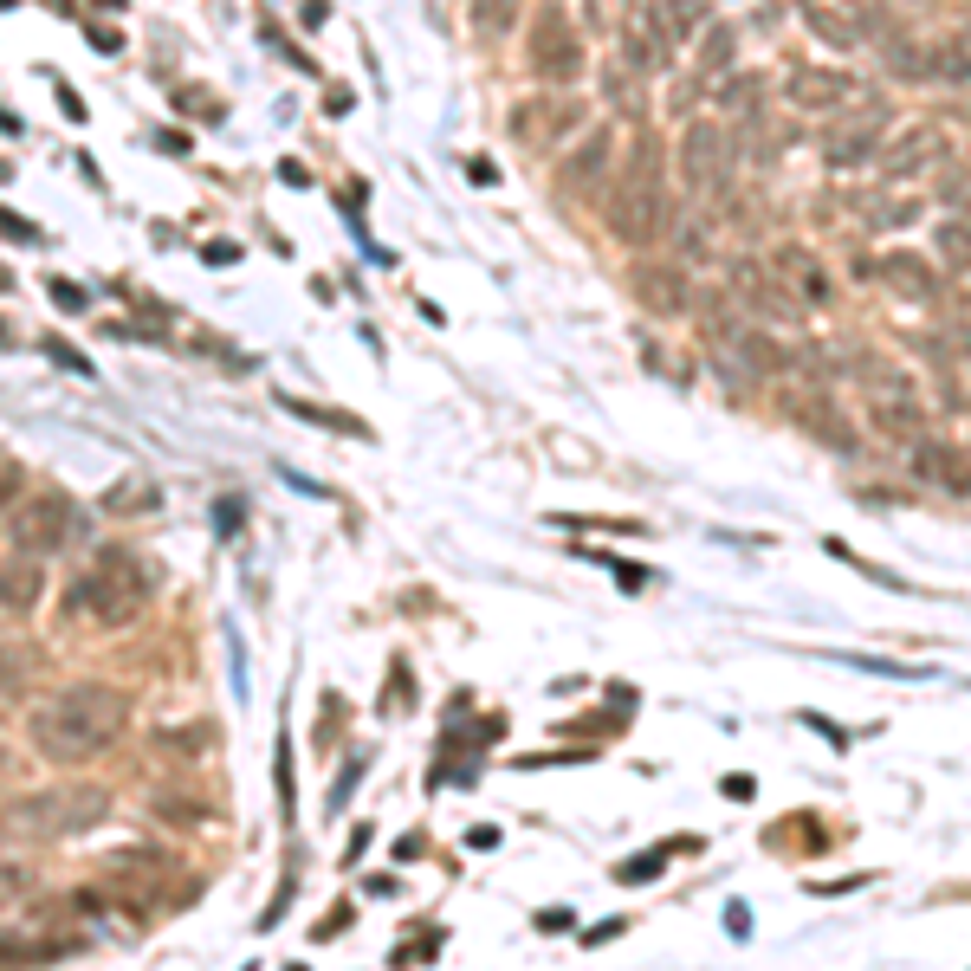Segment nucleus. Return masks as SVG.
Here are the masks:
<instances>
[{
	"label": "nucleus",
	"mask_w": 971,
	"mask_h": 971,
	"mask_svg": "<svg viewBox=\"0 0 971 971\" xmlns=\"http://www.w3.org/2000/svg\"><path fill=\"white\" fill-rule=\"evenodd\" d=\"M117 732H123V700L111 687H72V693H59L46 713H33V751L52 758V764L91 758V751H104Z\"/></svg>",
	"instance_id": "nucleus-1"
},
{
	"label": "nucleus",
	"mask_w": 971,
	"mask_h": 971,
	"mask_svg": "<svg viewBox=\"0 0 971 971\" xmlns=\"http://www.w3.org/2000/svg\"><path fill=\"white\" fill-rule=\"evenodd\" d=\"M149 590H156V570H149L143 557H136V551H104L65 596H72V615L104 622V628H123V622L143 615Z\"/></svg>",
	"instance_id": "nucleus-2"
},
{
	"label": "nucleus",
	"mask_w": 971,
	"mask_h": 971,
	"mask_svg": "<svg viewBox=\"0 0 971 971\" xmlns=\"http://www.w3.org/2000/svg\"><path fill=\"white\" fill-rule=\"evenodd\" d=\"M661 221H667L661 143H654V136H635V149H628V175H622V195H615V208H609V234L641 253V246L661 240Z\"/></svg>",
	"instance_id": "nucleus-3"
},
{
	"label": "nucleus",
	"mask_w": 971,
	"mask_h": 971,
	"mask_svg": "<svg viewBox=\"0 0 971 971\" xmlns=\"http://www.w3.org/2000/svg\"><path fill=\"white\" fill-rule=\"evenodd\" d=\"M111 810L104 790H46V797H20L13 810H0V842H59L91 829Z\"/></svg>",
	"instance_id": "nucleus-4"
},
{
	"label": "nucleus",
	"mask_w": 971,
	"mask_h": 971,
	"mask_svg": "<svg viewBox=\"0 0 971 971\" xmlns=\"http://www.w3.org/2000/svg\"><path fill=\"white\" fill-rule=\"evenodd\" d=\"M732 298L751 311L758 324H803V298L784 285V272L764 266V259H732Z\"/></svg>",
	"instance_id": "nucleus-5"
},
{
	"label": "nucleus",
	"mask_w": 971,
	"mask_h": 971,
	"mask_svg": "<svg viewBox=\"0 0 971 971\" xmlns=\"http://www.w3.org/2000/svg\"><path fill=\"white\" fill-rule=\"evenodd\" d=\"M525 59H531V72H538L544 85H577L583 78V39L570 33V20L557 7H544L538 26H531V39H525Z\"/></svg>",
	"instance_id": "nucleus-6"
},
{
	"label": "nucleus",
	"mask_w": 971,
	"mask_h": 971,
	"mask_svg": "<svg viewBox=\"0 0 971 971\" xmlns=\"http://www.w3.org/2000/svg\"><path fill=\"white\" fill-rule=\"evenodd\" d=\"M7 538L20 544L26 557L59 551V544L72 538V499H59V492H33V499H20L7 512Z\"/></svg>",
	"instance_id": "nucleus-7"
},
{
	"label": "nucleus",
	"mask_w": 971,
	"mask_h": 971,
	"mask_svg": "<svg viewBox=\"0 0 971 971\" xmlns=\"http://www.w3.org/2000/svg\"><path fill=\"white\" fill-rule=\"evenodd\" d=\"M726 156H732V136L719 123H693L680 136V188L687 195H713L719 175H726Z\"/></svg>",
	"instance_id": "nucleus-8"
},
{
	"label": "nucleus",
	"mask_w": 971,
	"mask_h": 971,
	"mask_svg": "<svg viewBox=\"0 0 971 971\" xmlns=\"http://www.w3.org/2000/svg\"><path fill=\"white\" fill-rule=\"evenodd\" d=\"M913 473H920L933 492L946 499H971V447H952V441H913Z\"/></svg>",
	"instance_id": "nucleus-9"
},
{
	"label": "nucleus",
	"mask_w": 971,
	"mask_h": 971,
	"mask_svg": "<svg viewBox=\"0 0 971 971\" xmlns=\"http://www.w3.org/2000/svg\"><path fill=\"white\" fill-rule=\"evenodd\" d=\"M881 130H887V104H868L861 123H842V130L823 136V162L829 169H868V162L881 156V143H887Z\"/></svg>",
	"instance_id": "nucleus-10"
},
{
	"label": "nucleus",
	"mask_w": 971,
	"mask_h": 971,
	"mask_svg": "<svg viewBox=\"0 0 971 971\" xmlns=\"http://www.w3.org/2000/svg\"><path fill=\"white\" fill-rule=\"evenodd\" d=\"M868 428L881 434V441H920V434H926L920 395H913L907 382H887V389H874V395H868Z\"/></svg>",
	"instance_id": "nucleus-11"
},
{
	"label": "nucleus",
	"mask_w": 971,
	"mask_h": 971,
	"mask_svg": "<svg viewBox=\"0 0 971 971\" xmlns=\"http://www.w3.org/2000/svg\"><path fill=\"white\" fill-rule=\"evenodd\" d=\"M939 149H946V136H939L933 123H913V130L894 136V143H881V156H874V162H881L887 182H907V175H920L926 162L939 156Z\"/></svg>",
	"instance_id": "nucleus-12"
},
{
	"label": "nucleus",
	"mask_w": 971,
	"mask_h": 971,
	"mask_svg": "<svg viewBox=\"0 0 971 971\" xmlns=\"http://www.w3.org/2000/svg\"><path fill=\"white\" fill-rule=\"evenodd\" d=\"M771 266L784 272V285L803 298V305H829V298H836V279H829V266L810 253V246H777Z\"/></svg>",
	"instance_id": "nucleus-13"
},
{
	"label": "nucleus",
	"mask_w": 971,
	"mask_h": 971,
	"mask_svg": "<svg viewBox=\"0 0 971 971\" xmlns=\"http://www.w3.org/2000/svg\"><path fill=\"white\" fill-rule=\"evenodd\" d=\"M881 285H894L900 298H913V305H920V298H933L939 292V272H933V259L926 253H913V246H887L881 253Z\"/></svg>",
	"instance_id": "nucleus-14"
},
{
	"label": "nucleus",
	"mask_w": 971,
	"mask_h": 971,
	"mask_svg": "<svg viewBox=\"0 0 971 971\" xmlns=\"http://www.w3.org/2000/svg\"><path fill=\"white\" fill-rule=\"evenodd\" d=\"M609 149H615V136L609 130H590L577 149L564 156V169H557V188L564 195H590L596 182H603V169H609Z\"/></svg>",
	"instance_id": "nucleus-15"
},
{
	"label": "nucleus",
	"mask_w": 971,
	"mask_h": 971,
	"mask_svg": "<svg viewBox=\"0 0 971 971\" xmlns=\"http://www.w3.org/2000/svg\"><path fill=\"white\" fill-rule=\"evenodd\" d=\"M790 104L797 111H842V104H855V78L849 72H797L790 78Z\"/></svg>",
	"instance_id": "nucleus-16"
},
{
	"label": "nucleus",
	"mask_w": 971,
	"mask_h": 971,
	"mask_svg": "<svg viewBox=\"0 0 971 971\" xmlns=\"http://www.w3.org/2000/svg\"><path fill=\"white\" fill-rule=\"evenodd\" d=\"M635 292H641V305H648L654 318H674V311L693 305L687 272H674V266H635Z\"/></svg>",
	"instance_id": "nucleus-17"
},
{
	"label": "nucleus",
	"mask_w": 971,
	"mask_h": 971,
	"mask_svg": "<svg viewBox=\"0 0 971 971\" xmlns=\"http://www.w3.org/2000/svg\"><path fill=\"white\" fill-rule=\"evenodd\" d=\"M797 7H803V26H810L823 46H836V52H855L861 46V26L842 7H829V0H797Z\"/></svg>",
	"instance_id": "nucleus-18"
},
{
	"label": "nucleus",
	"mask_w": 971,
	"mask_h": 971,
	"mask_svg": "<svg viewBox=\"0 0 971 971\" xmlns=\"http://www.w3.org/2000/svg\"><path fill=\"white\" fill-rule=\"evenodd\" d=\"M39 596H46V570H39V557H13V564H0V603L7 609H33Z\"/></svg>",
	"instance_id": "nucleus-19"
},
{
	"label": "nucleus",
	"mask_w": 971,
	"mask_h": 971,
	"mask_svg": "<svg viewBox=\"0 0 971 971\" xmlns=\"http://www.w3.org/2000/svg\"><path fill=\"white\" fill-rule=\"evenodd\" d=\"M797 421L816 434V441H829L836 454H861V447H855V428L842 421V408H836V402H797Z\"/></svg>",
	"instance_id": "nucleus-20"
},
{
	"label": "nucleus",
	"mask_w": 971,
	"mask_h": 971,
	"mask_svg": "<svg viewBox=\"0 0 971 971\" xmlns=\"http://www.w3.org/2000/svg\"><path fill=\"white\" fill-rule=\"evenodd\" d=\"M732 52H738V26H700V33H693V72L719 78L732 65Z\"/></svg>",
	"instance_id": "nucleus-21"
},
{
	"label": "nucleus",
	"mask_w": 971,
	"mask_h": 971,
	"mask_svg": "<svg viewBox=\"0 0 971 971\" xmlns=\"http://www.w3.org/2000/svg\"><path fill=\"white\" fill-rule=\"evenodd\" d=\"M933 253L946 259V272H971V221H939L933 227Z\"/></svg>",
	"instance_id": "nucleus-22"
},
{
	"label": "nucleus",
	"mask_w": 971,
	"mask_h": 971,
	"mask_svg": "<svg viewBox=\"0 0 971 971\" xmlns=\"http://www.w3.org/2000/svg\"><path fill=\"white\" fill-rule=\"evenodd\" d=\"M156 499H162V486H156V480H117L111 492H104V512H117V518H136V512H149Z\"/></svg>",
	"instance_id": "nucleus-23"
},
{
	"label": "nucleus",
	"mask_w": 971,
	"mask_h": 971,
	"mask_svg": "<svg viewBox=\"0 0 971 971\" xmlns=\"http://www.w3.org/2000/svg\"><path fill=\"white\" fill-rule=\"evenodd\" d=\"M473 33L480 39H499V33H512V20H518V0H473Z\"/></svg>",
	"instance_id": "nucleus-24"
},
{
	"label": "nucleus",
	"mask_w": 971,
	"mask_h": 971,
	"mask_svg": "<svg viewBox=\"0 0 971 971\" xmlns=\"http://www.w3.org/2000/svg\"><path fill=\"white\" fill-rule=\"evenodd\" d=\"M706 13H713L706 0H661V20H667V33H674V39H693L706 26Z\"/></svg>",
	"instance_id": "nucleus-25"
},
{
	"label": "nucleus",
	"mask_w": 971,
	"mask_h": 971,
	"mask_svg": "<svg viewBox=\"0 0 971 971\" xmlns=\"http://www.w3.org/2000/svg\"><path fill=\"white\" fill-rule=\"evenodd\" d=\"M583 26H590V33H622L628 0H583Z\"/></svg>",
	"instance_id": "nucleus-26"
},
{
	"label": "nucleus",
	"mask_w": 971,
	"mask_h": 971,
	"mask_svg": "<svg viewBox=\"0 0 971 971\" xmlns=\"http://www.w3.org/2000/svg\"><path fill=\"white\" fill-rule=\"evenodd\" d=\"M758 85H764V78H758V72H732V78H726V85H719V91H713V98H719V104H726V111H745V104H758Z\"/></svg>",
	"instance_id": "nucleus-27"
},
{
	"label": "nucleus",
	"mask_w": 971,
	"mask_h": 971,
	"mask_svg": "<svg viewBox=\"0 0 971 971\" xmlns=\"http://www.w3.org/2000/svg\"><path fill=\"white\" fill-rule=\"evenodd\" d=\"M26 894H33V874H26V868H13V861H0V913H7V907H20Z\"/></svg>",
	"instance_id": "nucleus-28"
},
{
	"label": "nucleus",
	"mask_w": 971,
	"mask_h": 971,
	"mask_svg": "<svg viewBox=\"0 0 971 971\" xmlns=\"http://www.w3.org/2000/svg\"><path fill=\"white\" fill-rule=\"evenodd\" d=\"M20 687H26V667L13 661V648H0V693H7V700H13V693H20Z\"/></svg>",
	"instance_id": "nucleus-29"
},
{
	"label": "nucleus",
	"mask_w": 971,
	"mask_h": 971,
	"mask_svg": "<svg viewBox=\"0 0 971 971\" xmlns=\"http://www.w3.org/2000/svg\"><path fill=\"white\" fill-rule=\"evenodd\" d=\"M0 234H13V240H26V246H39V227L26 221V214H7L0 208Z\"/></svg>",
	"instance_id": "nucleus-30"
},
{
	"label": "nucleus",
	"mask_w": 971,
	"mask_h": 971,
	"mask_svg": "<svg viewBox=\"0 0 971 971\" xmlns=\"http://www.w3.org/2000/svg\"><path fill=\"white\" fill-rule=\"evenodd\" d=\"M52 298H59V305H65V311H85V292H78V285H72V279H59V285H52Z\"/></svg>",
	"instance_id": "nucleus-31"
},
{
	"label": "nucleus",
	"mask_w": 971,
	"mask_h": 971,
	"mask_svg": "<svg viewBox=\"0 0 971 971\" xmlns=\"http://www.w3.org/2000/svg\"><path fill=\"white\" fill-rule=\"evenodd\" d=\"M279 175H285L292 188H305V182H311V169H305V162H279Z\"/></svg>",
	"instance_id": "nucleus-32"
},
{
	"label": "nucleus",
	"mask_w": 971,
	"mask_h": 971,
	"mask_svg": "<svg viewBox=\"0 0 971 971\" xmlns=\"http://www.w3.org/2000/svg\"><path fill=\"white\" fill-rule=\"evenodd\" d=\"M7 285H13V272H7V266H0V292H7Z\"/></svg>",
	"instance_id": "nucleus-33"
},
{
	"label": "nucleus",
	"mask_w": 971,
	"mask_h": 971,
	"mask_svg": "<svg viewBox=\"0 0 971 971\" xmlns=\"http://www.w3.org/2000/svg\"><path fill=\"white\" fill-rule=\"evenodd\" d=\"M98 7H123V0H98Z\"/></svg>",
	"instance_id": "nucleus-34"
},
{
	"label": "nucleus",
	"mask_w": 971,
	"mask_h": 971,
	"mask_svg": "<svg viewBox=\"0 0 971 971\" xmlns=\"http://www.w3.org/2000/svg\"><path fill=\"white\" fill-rule=\"evenodd\" d=\"M0 344H7V324H0Z\"/></svg>",
	"instance_id": "nucleus-35"
},
{
	"label": "nucleus",
	"mask_w": 971,
	"mask_h": 971,
	"mask_svg": "<svg viewBox=\"0 0 971 971\" xmlns=\"http://www.w3.org/2000/svg\"><path fill=\"white\" fill-rule=\"evenodd\" d=\"M0 764H7V745H0Z\"/></svg>",
	"instance_id": "nucleus-36"
}]
</instances>
